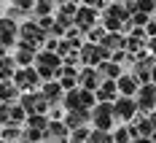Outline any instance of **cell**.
<instances>
[{
    "instance_id": "1",
    "label": "cell",
    "mask_w": 156,
    "mask_h": 143,
    "mask_svg": "<svg viewBox=\"0 0 156 143\" xmlns=\"http://www.w3.org/2000/svg\"><path fill=\"white\" fill-rule=\"evenodd\" d=\"M129 19H132V16H129L124 3H110L108 8L102 11V16H100V24L108 32H121L124 30V22H129Z\"/></svg>"
},
{
    "instance_id": "2",
    "label": "cell",
    "mask_w": 156,
    "mask_h": 143,
    "mask_svg": "<svg viewBox=\"0 0 156 143\" xmlns=\"http://www.w3.org/2000/svg\"><path fill=\"white\" fill-rule=\"evenodd\" d=\"M94 105H97V95L81 89V86L73 89V92H67L65 95V103H62V108L67 113L70 111H94Z\"/></svg>"
},
{
    "instance_id": "3",
    "label": "cell",
    "mask_w": 156,
    "mask_h": 143,
    "mask_svg": "<svg viewBox=\"0 0 156 143\" xmlns=\"http://www.w3.org/2000/svg\"><path fill=\"white\" fill-rule=\"evenodd\" d=\"M92 127L94 130H105V132H113L119 127L116 122V113H113V103H97L92 111Z\"/></svg>"
},
{
    "instance_id": "4",
    "label": "cell",
    "mask_w": 156,
    "mask_h": 143,
    "mask_svg": "<svg viewBox=\"0 0 156 143\" xmlns=\"http://www.w3.org/2000/svg\"><path fill=\"white\" fill-rule=\"evenodd\" d=\"M14 84L19 86L22 95H27V92H41L43 79H41V73H38L35 68H19L16 76H14Z\"/></svg>"
},
{
    "instance_id": "5",
    "label": "cell",
    "mask_w": 156,
    "mask_h": 143,
    "mask_svg": "<svg viewBox=\"0 0 156 143\" xmlns=\"http://www.w3.org/2000/svg\"><path fill=\"white\" fill-rule=\"evenodd\" d=\"M19 41H22V43H30V46H35L38 51H43L41 46L48 41V35L41 30V24H38L35 19H27V22H22V27H19Z\"/></svg>"
},
{
    "instance_id": "6",
    "label": "cell",
    "mask_w": 156,
    "mask_h": 143,
    "mask_svg": "<svg viewBox=\"0 0 156 143\" xmlns=\"http://www.w3.org/2000/svg\"><path fill=\"white\" fill-rule=\"evenodd\" d=\"M110 60H113V54L105 46H100V43H89L86 41V46L81 49V62H83V68H100L102 62H110Z\"/></svg>"
},
{
    "instance_id": "7",
    "label": "cell",
    "mask_w": 156,
    "mask_h": 143,
    "mask_svg": "<svg viewBox=\"0 0 156 143\" xmlns=\"http://www.w3.org/2000/svg\"><path fill=\"white\" fill-rule=\"evenodd\" d=\"M113 113H116V122H119V124H132V122L140 116L137 100H135V97H119V100L113 103Z\"/></svg>"
},
{
    "instance_id": "8",
    "label": "cell",
    "mask_w": 156,
    "mask_h": 143,
    "mask_svg": "<svg viewBox=\"0 0 156 143\" xmlns=\"http://www.w3.org/2000/svg\"><path fill=\"white\" fill-rule=\"evenodd\" d=\"M19 105L27 111V116H48V111H51L48 100L41 95V92H27V95H22Z\"/></svg>"
},
{
    "instance_id": "9",
    "label": "cell",
    "mask_w": 156,
    "mask_h": 143,
    "mask_svg": "<svg viewBox=\"0 0 156 143\" xmlns=\"http://www.w3.org/2000/svg\"><path fill=\"white\" fill-rule=\"evenodd\" d=\"M100 11H97V8H92V6H86V3H83V6H81V8H78V16H76V27L81 32H83V35H89V32L94 30V27H97V24H100Z\"/></svg>"
},
{
    "instance_id": "10",
    "label": "cell",
    "mask_w": 156,
    "mask_h": 143,
    "mask_svg": "<svg viewBox=\"0 0 156 143\" xmlns=\"http://www.w3.org/2000/svg\"><path fill=\"white\" fill-rule=\"evenodd\" d=\"M19 27H22L19 22L8 19V16H0V43L16 49V43H19Z\"/></svg>"
},
{
    "instance_id": "11",
    "label": "cell",
    "mask_w": 156,
    "mask_h": 143,
    "mask_svg": "<svg viewBox=\"0 0 156 143\" xmlns=\"http://www.w3.org/2000/svg\"><path fill=\"white\" fill-rule=\"evenodd\" d=\"M137 108H140L143 116H148V113L156 111V84H148V86H140V92H137Z\"/></svg>"
},
{
    "instance_id": "12",
    "label": "cell",
    "mask_w": 156,
    "mask_h": 143,
    "mask_svg": "<svg viewBox=\"0 0 156 143\" xmlns=\"http://www.w3.org/2000/svg\"><path fill=\"white\" fill-rule=\"evenodd\" d=\"M14 60L19 68H35V60H38V49L30 46V43H16V54H14Z\"/></svg>"
},
{
    "instance_id": "13",
    "label": "cell",
    "mask_w": 156,
    "mask_h": 143,
    "mask_svg": "<svg viewBox=\"0 0 156 143\" xmlns=\"http://www.w3.org/2000/svg\"><path fill=\"white\" fill-rule=\"evenodd\" d=\"M78 81H81V89L94 92V95H97V89L102 86V76H100V70H97V68H81Z\"/></svg>"
},
{
    "instance_id": "14",
    "label": "cell",
    "mask_w": 156,
    "mask_h": 143,
    "mask_svg": "<svg viewBox=\"0 0 156 143\" xmlns=\"http://www.w3.org/2000/svg\"><path fill=\"white\" fill-rule=\"evenodd\" d=\"M41 95L46 97L48 105L54 108V105H62V103H65V95H67V92L62 89V84H59V81H48V84L41 86Z\"/></svg>"
},
{
    "instance_id": "15",
    "label": "cell",
    "mask_w": 156,
    "mask_h": 143,
    "mask_svg": "<svg viewBox=\"0 0 156 143\" xmlns=\"http://www.w3.org/2000/svg\"><path fill=\"white\" fill-rule=\"evenodd\" d=\"M65 124L70 132H76V130H83L92 124V111H70L65 116Z\"/></svg>"
},
{
    "instance_id": "16",
    "label": "cell",
    "mask_w": 156,
    "mask_h": 143,
    "mask_svg": "<svg viewBox=\"0 0 156 143\" xmlns=\"http://www.w3.org/2000/svg\"><path fill=\"white\" fill-rule=\"evenodd\" d=\"M8 19H14V22H19L22 16H35V3H30V0H22V3H8Z\"/></svg>"
},
{
    "instance_id": "17",
    "label": "cell",
    "mask_w": 156,
    "mask_h": 143,
    "mask_svg": "<svg viewBox=\"0 0 156 143\" xmlns=\"http://www.w3.org/2000/svg\"><path fill=\"white\" fill-rule=\"evenodd\" d=\"M19 100H22V92H19V86L14 81H0V103L3 105H14Z\"/></svg>"
},
{
    "instance_id": "18",
    "label": "cell",
    "mask_w": 156,
    "mask_h": 143,
    "mask_svg": "<svg viewBox=\"0 0 156 143\" xmlns=\"http://www.w3.org/2000/svg\"><path fill=\"white\" fill-rule=\"evenodd\" d=\"M116 84H119V95L121 97H137V92H140V84H137V79L132 73H124Z\"/></svg>"
},
{
    "instance_id": "19",
    "label": "cell",
    "mask_w": 156,
    "mask_h": 143,
    "mask_svg": "<svg viewBox=\"0 0 156 143\" xmlns=\"http://www.w3.org/2000/svg\"><path fill=\"white\" fill-rule=\"evenodd\" d=\"M119 84L116 81H102V86L97 89V103H116L119 100Z\"/></svg>"
},
{
    "instance_id": "20",
    "label": "cell",
    "mask_w": 156,
    "mask_h": 143,
    "mask_svg": "<svg viewBox=\"0 0 156 143\" xmlns=\"http://www.w3.org/2000/svg\"><path fill=\"white\" fill-rule=\"evenodd\" d=\"M100 46H105L110 54H116V51H126V35H124V32H108L105 41H102Z\"/></svg>"
},
{
    "instance_id": "21",
    "label": "cell",
    "mask_w": 156,
    "mask_h": 143,
    "mask_svg": "<svg viewBox=\"0 0 156 143\" xmlns=\"http://www.w3.org/2000/svg\"><path fill=\"white\" fill-rule=\"evenodd\" d=\"M97 70H100L102 81H119L121 76H124V68H121V65H116L113 60H110V62H102Z\"/></svg>"
},
{
    "instance_id": "22",
    "label": "cell",
    "mask_w": 156,
    "mask_h": 143,
    "mask_svg": "<svg viewBox=\"0 0 156 143\" xmlns=\"http://www.w3.org/2000/svg\"><path fill=\"white\" fill-rule=\"evenodd\" d=\"M16 70H19V65H16L14 57H3L0 60V81H14Z\"/></svg>"
},
{
    "instance_id": "23",
    "label": "cell",
    "mask_w": 156,
    "mask_h": 143,
    "mask_svg": "<svg viewBox=\"0 0 156 143\" xmlns=\"http://www.w3.org/2000/svg\"><path fill=\"white\" fill-rule=\"evenodd\" d=\"M54 11H57V3H51V0H38V3H35V16H32V19L54 16Z\"/></svg>"
},
{
    "instance_id": "24",
    "label": "cell",
    "mask_w": 156,
    "mask_h": 143,
    "mask_svg": "<svg viewBox=\"0 0 156 143\" xmlns=\"http://www.w3.org/2000/svg\"><path fill=\"white\" fill-rule=\"evenodd\" d=\"M113 141H116V143H132V141H135L132 124H119V127L113 130Z\"/></svg>"
},
{
    "instance_id": "25",
    "label": "cell",
    "mask_w": 156,
    "mask_h": 143,
    "mask_svg": "<svg viewBox=\"0 0 156 143\" xmlns=\"http://www.w3.org/2000/svg\"><path fill=\"white\" fill-rule=\"evenodd\" d=\"M48 124H51V119L48 116H27V130H38V132H46Z\"/></svg>"
},
{
    "instance_id": "26",
    "label": "cell",
    "mask_w": 156,
    "mask_h": 143,
    "mask_svg": "<svg viewBox=\"0 0 156 143\" xmlns=\"http://www.w3.org/2000/svg\"><path fill=\"white\" fill-rule=\"evenodd\" d=\"M22 135H24V127H3V141L5 143H19L22 141Z\"/></svg>"
},
{
    "instance_id": "27",
    "label": "cell",
    "mask_w": 156,
    "mask_h": 143,
    "mask_svg": "<svg viewBox=\"0 0 156 143\" xmlns=\"http://www.w3.org/2000/svg\"><path fill=\"white\" fill-rule=\"evenodd\" d=\"M86 143H116L113 141V132H105V130H94L92 127V135Z\"/></svg>"
},
{
    "instance_id": "28",
    "label": "cell",
    "mask_w": 156,
    "mask_h": 143,
    "mask_svg": "<svg viewBox=\"0 0 156 143\" xmlns=\"http://www.w3.org/2000/svg\"><path fill=\"white\" fill-rule=\"evenodd\" d=\"M62 62L67 65V68H76V65L81 62V51H70V54H67V57H65Z\"/></svg>"
},
{
    "instance_id": "29",
    "label": "cell",
    "mask_w": 156,
    "mask_h": 143,
    "mask_svg": "<svg viewBox=\"0 0 156 143\" xmlns=\"http://www.w3.org/2000/svg\"><path fill=\"white\" fill-rule=\"evenodd\" d=\"M24 138H30L32 143H41V141H43V132H38V130H27V127H24Z\"/></svg>"
},
{
    "instance_id": "30",
    "label": "cell",
    "mask_w": 156,
    "mask_h": 143,
    "mask_svg": "<svg viewBox=\"0 0 156 143\" xmlns=\"http://www.w3.org/2000/svg\"><path fill=\"white\" fill-rule=\"evenodd\" d=\"M43 51H54V54H57V51H59V41H57V38H48L46 43H43Z\"/></svg>"
},
{
    "instance_id": "31",
    "label": "cell",
    "mask_w": 156,
    "mask_h": 143,
    "mask_svg": "<svg viewBox=\"0 0 156 143\" xmlns=\"http://www.w3.org/2000/svg\"><path fill=\"white\" fill-rule=\"evenodd\" d=\"M124 6H126V11H129V16L140 14V3H137V0H129V3H124Z\"/></svg>"
},
{
    "instance_id": "32",
    "label": "cell",
    "mask_w": 156,
    "mask_h": 143,
    "mask_svg": "<svg viewBox=\"0 0 156 143\" xmlns=\"http://www.w3.org/2000/svg\"><path fill=\"white\" fill-rule=\"evenodd\" d=\"M8 49H11V46H5V43H0V60H3V57H11V54H8Z\"/></svg>"
},
{
    "instance_id": "33",
    "label": "cell",
    "mask_w": 156,
    "mask_h": 143,
    "mask_svg": "<svg viewBox=\"0 0 156 143\" xmlns=\"http://www.w3.org/2000/svg\"><path fill=\"white\" fill-rule=\"evenodd\" d=\"M148 51L156 57V38H151V41H148Z\"/></svg>"
},
{
    "instance_id": "34",
    "label": "cell",
    "mask_w": 156,
    "mask_h": 143,
    "mask_svg": "<svg viewBox=\"0 0 156 143\" xmlns=\"http://www.w3.org/2000/svg\"><path fill=\"white\" fill-rule=\"evenodd\" d=\"M132 143H154L151 138H137V141H132Z\"/></svg>"
},
{
    "instance_id": "35",
    "label": "cell",
    "mask_w": 156,
    "mask_h": 143,
    "mask_svg": "<svg viewBox=\"0 0 156 143\" xmlns=\"http://www.w3.org/2000/svg\"><path fill=\"white\" fill-rule=\"evenodd\" d=\"M0 143H5V141H0Z\"/></svg>"
}]
</instances>
